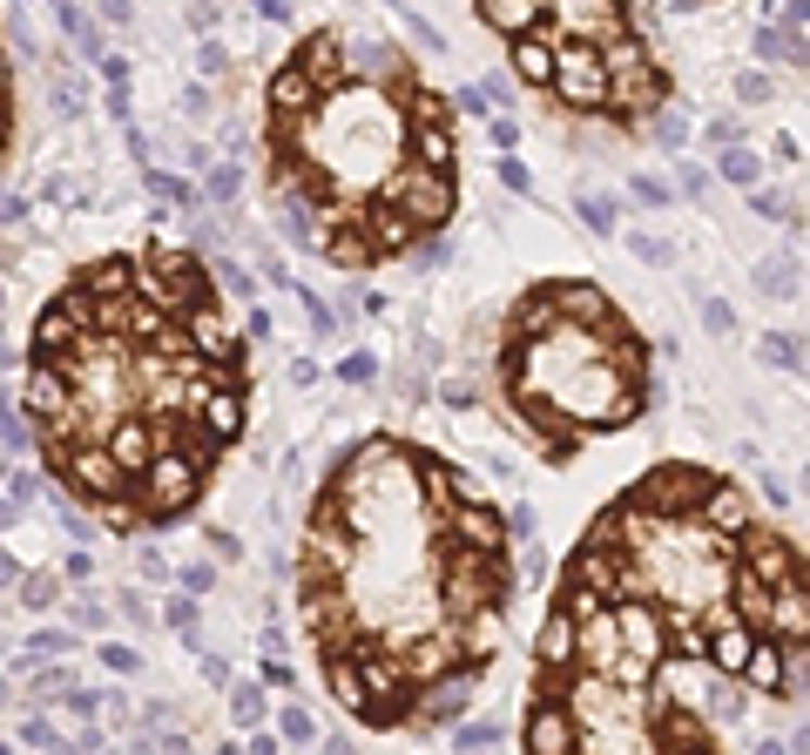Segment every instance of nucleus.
<instances>
[{
    "instance_id": "1",
    "label": "nucleus",
    "mask_w": 810,
    "mask_h": 755,
    "mask_svg": "<svg viewBox=\"0 0 810 755\" xmlns=\"http://www.w3.org/2000/svg\"><path fill=\"white\" fill-rule=\"evenodd\" d=\"M251 337L190 243L75 264L21 344L14 419L75 513L115 540L182 526L251 432Z\"/></svg>"
},
{
    "instance_id": "2",
    "label": "nucleus",
    "mask_w": 810,
    "mask_h": 755,
    "mask_svg": "<svg viewBox=\"0 0 810 755\" xmlns=\"http://www.w3.org/2000/svg\"><path fill=\"white\" fill-rule=\"evenodd\" d=\"M514 601L507 507L440 446L371 425L311 486L291 607L325 695L358 729H453L507 648Z\"/></svg>"
},
{
    "instance_id": "3",
    "label": "nucleus",
    "mask_w": 810,
    "mask_h": 755,
    "mask_svg": "<svg viewBox=\"0 0 810 755\" xmlns=\"http://www.w3.org/2000/svg\"><path fill=\"white\" fill-rule=\"evenodd\" d=\"M257 163L284 236L345 283L440 243L466 196L453 94L365 21H318L277 54Z\"/></svg>"
},
{
    "instance_id": "4",
    "label": "nucleus",
    "mask_w": 810,
    "mask_h": 755,
    "mask_svg": "<svg viewBox=\"0 0 810 755\" xmlns=\"http://www.w3.org/2000/svg\"><path fill=\"white\" fill-rule=\"evenodd\" d=\"M554 587L629 614L682 675L736 702H803V547L703 459H662L602 499Z\"/></svg>"
},
{
    "instance_id": "5",
    "label": "nucleus",
    "mask_w": 810,
    "mask_h": 755,
    "mask_svg": "<svg viewBox=\"0 0 810 755\" xmlns=\"http://www.w3.org/2000/svg\"><path fill=\"white\" fill-rule=\"evenodd\" d=\"M486 405L534 459L568 465L656 405V344L595 277H534L486 331Z\"/></svg>"
},
{
    "instance_id": "6",
    "label": "nucleus",
    "mask_w": 810,
    "mask_h": 755,
    "mask_svg": "<svg viewBox=\"0 0 810 755\" xmlns=\"http://www.w3.org/2000/svg\"><path fill=\"white\" fill-rule=\"evenodd\" d=\"M696 681V675H689ZM520 755H736L730 729L629 614L547 593L527 661Z\"/></svg>"
},
{
    "instance_id": "7",
    "label": "nucleus",
    "mask_w": 810,
    "mask_h": 755,
    "mask_svg": "<svg viewBox=\"0 0 810 755\" xmlns=\"http://www.w3.org/2000/svg\"><path fill=\"white\" fill-rule=\"evenodd\" d=\"M480 27L507 48V68L554 115L595 121L615 136H656L682 108L675 68L656 48V21L621 0H568V8H514L480 0Z\"/></svg>"
},
{
    "instance_id": "8",
    "label": "nucleus",
    "mask_w": 810,
    "mask_h": 755,
    "mask_svg": "<svg viewBox=\"0 0 810 755\" xmlns=\"http://www.w3.org/2000/svg\"><path fill=\"white\" fill-rule=\"evenodd\" d=\"M14 136H21V68L8 54V21H0V163L14 155Z\"/></svg>"
},
{
    "instance_id": "9",
    "label": "nucleus",
    "mask_w": 810,
    "mask_h": 755,
    "mask_svg": "<svg viewBox=\"0 0 810 755\" xmlns=\"http://www.w3.org/2000/svg\"><path fill=\"white\" fill-rule=\"evenodd\" d=\"M224 695H230V721H237V729H264V715H270V695H264V681H251V675H243V681H230L224 688Z\"/></svg>"
},
{
    "instance_id": "10",
    "label": "nucleus",
    "mask_w": 810,
    "mask_h": 755,
    "mask_svg": "<svg viewBox=\"0 0 810 755\" xmlns=\"http://www.w3.org/2000/svg\"><path fill=\"white\" fill-rule=\"evenodd\" d=\"M277 742H298V748H311L318 742V721H311V708L291 695V702H277Z\"/></svg>"
},
{
    "instance_id": "11",
    "label": "nucleus",
    "mask_w": 810,
    "mask_h": 755,
    "mask_svg": "<svg viewBox=\"0 0 810 755\" xmlns=\"http://www.w3.org/2000/svg\"><path fill=\"white\" fill-rule=\"evenodd\" d=\"M14 593H21V607H27V614H48V607L61 601V574H21Z\"/></svg>"
},
{
    "instance_id": "12",
    "label": "nucleus",
    "mask_w": 810,
    "mask_h": 755,
    "mask_svg": "<svg viewBox=\"0 0 810 755\" xmlns=\"http://www.w3.org/2000/svg\"><path fill=\"white\" fill-rule=\"evenodd\" d=\"M716 176H723V182H736V189H757V176H763V163H757V155L750 149H723V155H716Z\"/></svg>"
},
{
    "instance_id": "13",
    "label": "nucleus",
    "mask_w": 810,
    "mask_h": 755,
    "mask_svg": "<svg viewBox=\"0 0 810 755\" xmlns=\"http://www.w3.org/2000/svg\"><path fill=\"white\" fill-rule=\"evenodd\" d=\"M68 614H75V627H88V635H109V607H102V593H81Z\"/></svg>"
},
{
    "instance_id": "14",
    "label": "nucleus",
    "mask_w": 810,
    "mask_h": 755,
    "mask_svg": "<svg viewBox=\"0 0 810 755\" xmlns=\"http://www.w3.org/2000/svg\"><path fill=\"white\" fill-rule=\"evenodd\" d=\"M149 189H155V196H169V203H182V209H197V203H203L190 182H169L163 169H149Z\"/></svg>"
},
{
    "instance_id": "15",
    "label": "nucleus",
    "mask_w": 810,
    "mask_h": 755,
    "mask_svg": "<svg viewBox=\"0 0 810 755\" xmlns=\"http://www.w3.org/2000/svg\"><path fill=\"white\" fill-rule=\"evenodd\" d=\"M581 216H587V230H595V236L615 230V203L608 196H581Z\"/></svg>"
},
{
    "instance_id": "16",
    "label": "nucleus",
    "mask_w": 810,
    "mask_h": 755,
    "mask_svg": "<svg viewBox=\"0 0 810 755\" xmlns=\"http://www.w3.org/2000/svg\"><path fill=\"white\" fill-rule=\"evenodd\" d=\"M338 378H345V385H371V378H379V358H371V351H352L345 364H338Z\"/></svg>"
},
{
    "instance_id": "17",
    "label": "nucleus",
    "mask_w": 810,
    "mask_h": 755,
    "mask_svg": "<svg viewBox=\"0 0 810 755\" xmlns=\"http://www.w3.org/2000/svg\"><path fill=\"white\" fill-rule=\"evenodd\" d=\"M102 661H109L115 675H136V668H142V654H136L129 641H102Z\"/></svg>"
},
{
    "instance_id": "18",
    "label": "nucleus",
    "mask_w": 810,
    "mask_h": 755,
    "mask_svg": "<svg viewBox=\"0 0 810 755\" xmlns=\"http://www.w3.org/2000/svg\"><path fill=\"white\" fill-rule=\"evenodd\" d=\"M763 291H770V297H776V291L797 297V264H763Z\"/></svg>"
},
{
    "instance_id": "19",
    "label": "nucleus",
    "mask_w": 810,
    "mask_h": 755,
    "mask_svg": "<svg viewBox=\"0 0 810 755\" xmlns=\"http://www.w3.org/2000/svg\"><path fill=\"white\" fill-rule=\"evenodd\" d=\"M237 196V169L224 163V169H210V203H230Z\"/></svg>"
},
{
    "instance_id": "20",
    "label": "nucleus",
    "mask_w": 810,
    "mask_h": 755,
    "mask_svg": "<svg viewBox=\"0 0 810 755\" xmlns=\"http://www.w3.org/2000/svg\"><path fill=\"white\" fill-rule=\"evenodd\" d=\"M182 587H190V593H210L216 587V566L203 560V566H182Z\"/></svg>"
},
{
    "instance_id": "21",
    "label": "nucleus",
    "mask_w": 810,
    "mask_h": 755,
    "mask_svg": "<svg viewBox=\"0 0 810 755\" xmlns=\"http://www.w3.org/2000/svg\"><path fill=\"white\" fill-rule=\"evenodd\" d=\"M163 620H169V627H197V601L182 593V601H169V607H163Z\"/></svg>"
},
{
    "instance_id": "22",
    "label": "nucleus",
    "mask_w": 810,
    "mask_h": 755,
    "mask_svg": "<svg viewBox=\"0 0 810 755\" xmlns=\"http://www.w3.org/2000/svg\"><path fill=\"white\" fill-rule=\"evenodd\" d=\"M763 358H770V364H790V371H797V344H790V337H770V344H763Z\"/></svg>"
},
{
    "instance_id": "23",
    "label": "nucleus",
    "mask_w": 810,
    "mask_h": 755,
    "mask_svg": "<svg viewBox=\"0 0 810 755\" xmlns=\"http://www.w3.org/2000/svg\"><path fill=\"white\" fill-rule=\"evenodd\" d=\"M736 94L743 102H770V81L763 75H736Z\"/></svg>"
},
{
    "instance_id": "24",
    "label": "nucleus",
    "mask_w": 810,
    "mask_h": 755,
    "mask_svg": "<svg viewBox=\"0 0 810 755\" xmlns=\"http://www.w3.org/2000/svg\"><path fill=\"white\" fill-rule=\"evenodd\" d=\"M115 601H122V614H129L136 627H149V620H155V614H149V601H142V593H115Z\"/></svg>"
},
{
    "instance_id": "25",
    "label": "nucleus",
    "mask_w": 810,
    "mask_h": 755,
    "mask_svg": "<svg viewBox=\"0 0 810 755\" xmlns=\"http://www.w3.org/2000/svg\"><path fill=\"white\" fill-rule=\"evenodd\" d=\"M501 182H507V189H520V196H527V189H534V176H527V169L514 163V155H507V163H501Z\"/></svg>"
},
{
    "instance_id": "26",
    "label": "nucleus",
    "mask_w": 810,
    "mask_h": 755,
    "mask_svg": "<svg viewBox=\"0 0 810 755\" xmlns=\"http://www.w3.org/2000/svg\"><path fill=\"white\" fill-rule=\"evenodd\" d=\"M635 196H642V203H656V209H662V203H669V189H662L656 176H635Z\"/></svg>"
},
{
    "instance_id": "27",
    "label": "nucleus",
    "mask_w": 810,
    "mask_h": 755,
    "mask_svg": "<svg viewBox=\"0 0 810 755\" xmlns=\"http://www.w3.org/2000/svg\"><path fill=\"white\" fill-rule=\"evenodd\" d=\"M703 318H709V331H730V324H736V318H730V304H723V297H709V304H703Z\"/></svg>"
},
{
    "instance_id": "28",
    "label": "nucleus",
    "mask_w": 810,
    "mask_h": 755,
    "mask_svg": "<svg viewBox=\"0 0 810 755\" xmlns=\"http://www.w3.org/2000/svg\"><path fill=\"white\" fill-rule=\"evenodd\" d=\"M61 574H68V580H88V574H96V560H88V553H68V560H61Z\"/></svg>"
},
{
    "instance_id": "29",
    "label": "nucleus",
    "mask_w": 810,
    "mask_h": 755,
    "mask_svg": "<svg viewBox=\"0 0 810 755\" xmlns=\"http://www.w3.org/2000/svg\"><path fill=\"white\" fill-rule=\"evenodd\" d=\"M629 243L642 249V257H648V264H669V243H656V236H629Z\"/></svg>"
},
{
    "instance_id": "30",
    "label": "nucleus",
    "mask_w": 810,
    "mask_h": 755,
    "mask_svg": "<svg viewBox=\"0 0 810 755\" xmlns=\"http://www.w3.org/2000/svg\"><path fill=\"white\" fill-rule=\"evenodd\" d=\"M136 566H142V574H149V580H169V566H163V553H149V547L136 553Z\"/></svg>"
},
{
    "instance_id": "31",
    "label": "nucleus",
    "mask_w": 810,
    "mask_h": 755,
    "mask_svg": "<svg viewBox=\"0 0 810 755\" xmlns=\"http://www.w3.org/2000/svg\"><path fill=\"white\" fill-rule=\"evenodd\" d=\"M264 688H298V675L284 668V661H270V668H264Z\"/></svg>"
},
{
    "instance_id": "32",
    "label": "nucleus",
    "mask_w": 810,
    "mask_h": 755,
    "mask_svg": "<svg viewBox=\"0 0 810 755\" xmlns=\"http://www.w3.org/2000/svg\"><path fill=\"white\" fill-rule=\"evenodd\" d=\"M216 21H224L216 8H190V27H197V35H216Z\"/></svg>"
},
{
    "instance_id": "33",
    "label": "nucleus",
    "mask_w": 810,
    "mask_h": 755,
    "mask_svg": "<svg viewBox=\"0 0 810 755\" xmlns=\"http://www.w3.org/2000/svg\"><path fill=\"white\" fill-rule=\"evenodd\" d=\"M750 196H757L763 216H784V196H776V189H750Z\"/></svg>"
},
{
    "instance_id": "34",
    "label": "nucleus",
    "mask_w": 810,
    "mask_h": 755,
    "mask_svg": "<svg viewBox=\"0 0 810 755\" xmlns=\"http://www.w3.org/2000/svg\"><path fill=\"white\" fill-rule=\"evenodd\" d=\"M277 748H284V742H277V735H264V729L251 735V755H277Z\"/></svg>"
},
{
    "instance_id": "35",
    "label": "nucleus",
    "mask_w": 810,
    "mask_h": 755,
    "mask_svg": "<svg viewBox=\"0 0 810 755\" xmlns=\"http://www.w3.org/2000/svg\"><path fill=\"white\" fill-rule=\"evenodd\" d=\"M8 580H21V574H14V560H8V553H0V587H8Z\"/></svg>"
},
{
    "instance_id": "36",
    "label": "nucleus",
    "mask_w": 810,
    "mask_h": 755,
    "mask_svg": "<svg viewBox=\"0 0 810 755\" xmlns=\"http://www.w3.org/2000/svg\"><path fill=\"white\" fill-rule=\"evenodd\" d=\"M210 755H243V748H237V742H216V748H210Z\"/></svg>"
},
{
    "instance_id": "37",
    "label": "nucleus",
    "mask_w": 810,
    "mask_h": 755,
    "mask_svg": "<svg viewBox=\"0 0 810 755\" xmlns=\"http://www.w3.org/2000/svg\"><path fill=\"white\" fill-rule=\"evenodd\" d=\"M0 755H14V748H0Z\"/></svg>"
}]
</instances>
